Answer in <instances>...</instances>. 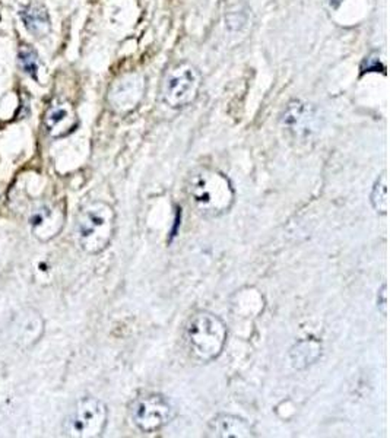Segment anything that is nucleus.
<instances>
[{"label": "nucleus", "instance_id": "obj_9", "mask_svg": "<svg viewBox=\"0 0 390 438\" xmlns=\"http://www.w3.org/2000/svg\"><path fill=\"white\" fill-rule=\"evenodd\" d=\"M33 234L41 240L49 241L55 238L64 225V211L59 204L41 203L30 215Z\"/></svg>", "mask_w": 390, "mask_h": 438}, {"label": "nucleus", "instance_id": "obj_17", "mask_svg": "<svg viewBox=\"0 0 390 438\" xmlns=\"http://www.w3.org/2000/svg\"><path fill=\"white\" fill-rule=\"evenodd\" d=\"M379 69L384 71V66L380 64V59L370 56L369 59H365V62L362 63V74L364 72H379Z\"/></svg>", "mask_w": 390, "mask_h": 438}, {"label": "nucleus", "instance_id": "obj_15", "mask_svg": "<svg viewBox=\"0 0 390 438\" xmlns=\"http://www.w3.org/2000/svg\"><path fill=\"white\" fill-rule=\"evenodd\" d=\"M18 63L22 72H25L35 81L38 79V56L31 45H22L19 49Z\"/></svg>", "mask_w": 390, "mask_h": 438}, {"label": "nucleus", "instance_id": "obj_10", "mask_svg": "<svg viewBox=\"0 0 390 438\" xmlns=\"http://www.w3.org/2000/svg\"><path fill=\"white\" fill-rule=\"evenodd\" d=\"M44 125L53 137H63L75 130L78 125L76 114L71 104L57 101L52 104L45 113Z\"/></svg>", "mask_w": 390, "mask_h": 438}, {"label": "nucleus", "instance_id": "obj_16", "mask_svg": "<svg viewBox=\"0 0 390 438\" xmlns=\"http://www.w3.org/2000/svg\"><path fill=\"white\" fill-rule=\"evenodd\" d=\"M377 309L383 317L387 316V284L386 282L377 291Z\"/></svg>", "mask_w": 390, "mask_h": 438}, {"label": "nucleus", "instance_id": "obj_12", "mask_svg": "<svg viewBox=\"0 0 390 438\" xmlns=\"http://www.w3.org/2000/svg\"><path fill=\"white\" fill-rule=\"evenodd\" d=\"M21 19L25 28L37 38L47 35L52 30V22L47 9L40 4H30L21 11Z\"/></svg>", "mask_w": 390, "mask_h": 438}, {"label": "nucleus", "instance_id": "obj_5", "mask_svg": "<svg viewBox=\"0 0 390 438\" xmlns=\"http://www.w3.org/2000/svg\"><path fill=\"white\" fill-rule=\"evenodd\" d=\"M133 425L144 434L163 430L176 418L174 405L163 395L149 393L137 398L129 409Z\"/></svg>", "mask_w": 390, "mask_h": 438}, {"label": "nucleus", "instance_id": "obj_7", "mask_svg": "<svg viewBox=\"0 0 390 438\" xmlns=\"http://www.w3.org/2000/svg\"><path fill=\"white\" fill-rule=\"evenodd\" d=\"M285 129L298 139H307L320 129V117L317 110L304 101L295 100L288 104L282 114Z\"/></svg>", "mask_w": 390, "mask_h": 438}, {"label": "nucleus", "instance_id": "obj_11", "mask_svg": "<svg viewBox=\"0 0 390 438\" xmlns=\"http://www.w3.org/2000/svg\"><path fill=\"white\" fill-rule=\"evenodd\" d=\"M211 437L218 438H250L255 437V430L241 417L231 413H219L210 422Z\"/></svg>", "mask_w": 390, "mask_h": 438}, {"label": "nucleus", "instance_id": "obj_1", "mask_svg": "<svg viewBox=\"0 0 390 438\" xmlns=\"http://www.w3.org/2000/svg\"><path fill=\"white\" fill-rule=\"evenodd\" d=\"M234 196L231 181L217 170L200 168L190 175V203L206 218H217L226 214L234 203Z\"/></svg>", "mask_w": 390, "mask_h": 438}, {"label": "nucleus", "instance_id": "obj_8", "mask_svg": "<svg viewBox=\"0 0 390 438\" xmlns=\"http://www.w3.org/2000/svg\"><path fill=\"white\" fill-rule=\"evenodd\" d=\"M145 94V79L141 74H127L113 83L108 101L117 113H129L137 107Z\"/></svg>", "mask_w": 390, "mask_h": 438}, {"label": "nucleus", "instance_id": "obj_6", "mask_svg": "<svg viewBox=\"0 0 390 438\" xmlns=\"http://www.w3.org/2000/svg\"><path fill=\"white\" fill-rule=\"evenodd\" d=\"M200 88V75L190 63H180L167 74L161 88L163 103L170 108H183L192 104Z\"/></svg>", "mask_w": 390, "mask_h": 438}, {"label": "nucleus", "instance_id": "obj_2", "mask_svg": "<svg viewBox=\"0 0 390 438\" xmlns=\"http://www.w3.org/2000/svg\"><path fill=\"white\" fill-rule=\"evenodd\" d=\"M116 234V211L103 200L84 206L76 219V238L88 255L104 251Z\"/></svg>", "mask_w": 390, "mask_h": 438}, {"label": "nucleus", "instance_id": "obj_3", "mask_svg": "<svg viewBox=\"0 0 390 438\" xmlns=\"http://www.w3.org/2000/svg\"><path fill=\"white\" fill-rule=\"evenodd\" d=\"M226 325L211 311H197L186 323L185 339L193 358L200 362L217 359L226 343Z\"/></svg>", "mask_w": 390, "mask_h": 438}, {"label": "nucleus", "instance_id": "obj_13", "mask_svg": "<svg viewBox=\"0 0 390 438\" xmlns=\"http://www.w3.org/2000/svg\"><path fill=\"white\" fill-rule=\"evenodd\" d=\"M320 354H322V347H320V343L317 340L313 339L298 342L291 350L292 364L297 368H306L314 364L319 359Z\"/></svg>", "mask_w": 390, "mask_h": 438}, {"label": "nucleus", "instance_id": "obj_4", "mask_svg": "<svg viewBox=\"0 0 390 438\" xmlns=\"http://www.w3.org/2000/svg\"><path fill=\"white\" fill-rule=\"evenodd\" d=\"M108 422V409L97 398L79 399L64 420L63 432L74 438H97L103 435Z\"/></svg>", "mask_w": 390, "mask_h": 438}, {"label": "nucleus", "instance_id": "obj_18", "mask_svg": "<svg viewBox=\"0 0 390 438\" xmlns=\"http://www.w3.org/2000/svg\"><path fill=\"white\" fill-rule=\"evenodd\" d=\"M329 2H331L332 6H338L342 2V0H329Z\"/></svg>", "mask_w": 390, "mask_h": 438}, {"label": "nucleus", "instance_id": "obj_14", "mask_svg": "<svg viewBox=\"0 0 390 438\" xmlns=\"http://www.w3.org/2000/svg\"><path fill=\"white\" fill-rule=\"evenodd\" d=\"M370 202L373 209L379 215H386L389 211V200H387V173L383 171L374 181L373 189L370 193Z\"/></svg>", "mask_w": 390, "mask_h": 438}]
</instances>
